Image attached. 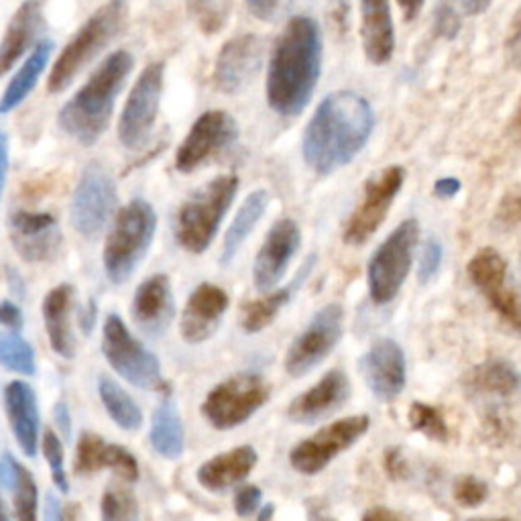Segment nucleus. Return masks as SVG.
Here are the masks:
<instances>
[{"label": "nucleus", "mask_w": 521, "mask_h": 521, "mask_svg": "<svg viewBox=\"0 0 521 521\" xmlns=\"http://www.w3.org/2000/svg\"><path fill=\"white\" fill-rule=\"evenodd\" d=\"M361 521H408L401 513L387 509V507H373L369 509Z\"/></svg>", "instance_id": "6e6d98bb"}, {"label": "nucleus", "mask_w": 521, "mask_h": 521, "mask_svg": "<svg viewBox=\"0 0 521 521\" xmlns=\"http://www.w3.org/2000/svg\"><path fill=\"white\" fill-rule=\"evenodd\" d=\"M300 245L302 233L296 220L281 218L271 226L253 265V281L261 294H269L283 279Z\"/></svg>", "instance_id": "a211bd4d"}, {"label": "nucleus", "mask_w": 521, "mask_h": 521, "mask_svg": "<svg viewBox=\"0 0 521 521\" xmlns=\"http://www.w3.org/2000/svg\"><path fill=\"white\" fill-rule=\"evenodd\" d=\"M460 17L456 13V9L452 5H442L438 7L436 11V17H434V31L444 37V39H454L460 31Z\"/></svg>", "instance_id": "a18cd8bd"}, {"label": "nucleus", "mask_w": 521, "mask_h": 521, "mask_svg": "<svg viewBox=\"0 0 521 521\" xmlns=\"http://www.w3.org/2000/svg\"><path fill=\"white\" fill-rule=\"evenodd\" d=\"M163 76V62L149 64L137 78L125 102L123 114L119 119V141L129 151L145 147L153 135L163 94Z\"/></svg>", "instance_id": "9b49d317"}, {"label": "nucleus", "mask_w": 521, "mask_h": 521, "mask_svg": "<svg viewBox=\"0 0 521 521\" xmlns=\"http://www.w3.org/2000/svg\"><path fill=\"white\" fill-rule=\"evenodd\" d=\"M51 51H53L51 41H41V43L35 45V49L29 53L25 64L13 76V80L5 88L3 96H0V114L13 112L15 108H19L29 98V94L35 90L43 70L49 64Z\"/></svg>", "instance_id": "2f4dec72"}, {"label": "nucleus", "mask_w": 521, "mask_h": 521, "mask_svg": "<svg viewBox=\"0 0 521 521\" xmlns=\"http://www.w3.org/2000/svg\"><path fill=\"white\" fill-rule=\"evenodd\" d=\"M0 367L25 377L37 373L33 346L19 332L9 330L0 334Z\"/></svg>", "instance_id": "c9c22d12"}, {"label": "nucleus", "mask_w": 521, "mask_h": 521, "mask_svg": "<svg viewBox=\"0 0 521 521\" xmlns=\"http://www.w3.org/2000/svg\"><path fill=\"white\" fill-rule=\"evenodd\" d=\"M102 521H139V503L135 495L123 487L104 491L100 501Z\"/></svg>", "instance_id": "58836bf2"}, {"label": "nucleus", "mask_w": 521, "mask_h": 521, "mask_svg": "<svg viewBox=\"0 0 521 521\" xmlns=\"http://www.w3.org/2000/svg\"><path fill=\"white\" fill-rule=\"evenodd\" d=\"M351 397V381L344 371L334 369L326 373L314 387L298 395L287 408V418L296 424H316L334 412Z\"/></svg>", "instance_id": "412c9836"}, {"label": "nucleus", "mask_w": 521, "mask_h": 521, "mask_svg": "<svg viewBox=\"0 0 521 521\" xmlns=\"http://www.w3.org/2000/svg\"><path fill=\"white\" fill-rule=\"evenodd\" d=\"M261 499H263V493H261L259 487H255V485H245V487H241V489L237 491V495H235V501H233L237 515H241V517L253 515V513L259 509Z\"/></svg>", "instance_id": "de8ad7c7"}, {"label": "nucleus", "mask_w": 521, "mask_h": 521, "mask_svg": "<svg viewBox=\"0 0 521 521\" xmlns=\"http://www.w3.org/2000/svg\"><path fill=\"white\" fill-rule=\"evenodd\" d=\"M385 469H387V475L395 481H401L408 477V460L403 458V452L393 446V448H387L385 452Z\"/></svg>", "instance_id": "8fccbe9b"}, {"label": "nucleus", "mask_w": 521, "mask_h": 521, "mask_svg": "<svg viewBox=\"0 0 521 521\" xmlns=\"http://www.w3.org/2000/svg\"><path fill=\"white\" fill-rule=\"evenodd\" d=\"M265 45L255 33H243L228 39L214 62V86L222 94H241L251 86L263 66Z\"/></svg>", "instance_id": "f3484780"}, {"label": "nucleus", "mask_w": 521, "mask_h": 521, "mask_svg": "<svg viewBox=\"0 0 521 521\" xmlns=\"http://www.w3.org/2000/svg\"><path fill=\"white\" fill-rule=\"evenodd\" d=\"M13 493V505L17 521H37L39 519V491L33 475L21 465L15 481L7 487Z\"/></svg>", "instance_id": "4c0bfd02"}, {"label": "nucleus", "mask_w": 521, "mask_h": 521, "mask_svg": "<svg viewBox=\"0 0 521 521\" xmlns=\"http://www.w3.org/2000/svg\"><path fill=\"white\" fill-rule=\"evenodd\" d=\"M102 355L125 381L147 391H169L159 359L137 340L123 318L108 314L102 326Z\"/></svg>", "instance_id": "0eeeda50"}, {"label": "nucleus", "mask_w": 521, "mask_h": 521, "mask_svg": "<svg viewBox=\"0 0 521 521\" xmlns=\"http://www.w3.org/2000/svg\"><path fill=\"white\" fill-rule=\"evenodd\" d=\"M239 139V125L226 110H206L178 147L176 169L192 173Z\"/></svg>", "instance_id": "2eb2a0df"}, {"label": "nucleus", "mask_w": 521, "mask_h": 521, "mask_svg": "<svg viewBox=\"0 0 521 521\" xmlns=\"http://www.w3.org/2000/svg\"><path fill=\"white\" fill-rule=\"evenodd\" d=\"M473 521H509V519H473Z\"/></svg>", "instance_id": "0e129e2a"}, {"label": "nucleus", "mask_w": 521, "mask_h": 521, "mask_svg": "<svg viewBox=\"0 0 521 521\" xmlns=\"http://www.w3.org/2000/svg\"><path fill=\"white\" fill-rule=\"evenodd\" d=\"M344 310L340 304H328L306 326V330L292 342L285 355V371L296 379L314 371L342 338Z\"/></svg>", "instance_id": "4468645a"}, {"label": "nucleus", "mask_w": 521, "mask_h": 521, "mask_svg": "<svg viewBox=\"0 0 521 521\" xmlns=\"http://www.w3.org/2000/svg\"><path fill=\"white\" fill-rule=\"evenodd\" d=\"M271 385L257 373H239L218 383L202 403V416L216 430H233L249 422L269 401Z\"/></svg>", "instance_id": "6e6552de"}, {"label": "nucleus", "mask_w": 521, "mask_h": 521, "mask_svg": "<svg viewBox=\"0 0 521 521\" xmlns=\"http://www.w3.org/2000/svg\"><path fill=\"white\" fill-rule=\"evenodd\" d=\"M9 235L15 251L27 263L53 261L62 247L60 224L47 212H15L9 220Z\"/></svg>", "instance_id": "6ab92c4d"}, {"label": "nucleus", "mask_w": 521, "mask_h": 521, "mask_svg": "<svg viewBox=\"0 0 521 521\" xmlns=\"http://www.w3.org/2000/svg\"><path fill=\"white\" fill-rule=\"evenodd\" d=\"M173 289L167 275H151L145 279L133 296L131 314L135 324L149 336H161L173 318Z\"/></svg>", "instance_id": "b1692460"}, {"label": "nucleus", "mask_w": 521, "mask_h": 521, "mask_svg": "<svg viewBox=\"0 0 521 521\" xmlns=\"http://www.w3.org/2000/svg\"><path fill=\"white\" fill-rule=\"evenodd\" d=\"M74 306L76 289L70 283L53 287L41 306L51 349L55 355H60L66 361H72L76 357V336L72 328Z\"/></svg>", "instance_id": "393cba45"}, {"label": "nucleus", "mask_w": 521, "mask_h": 521, "mask_svg": "<svg viewBox=\"0 0 521 521\" xmlns=\"http://www.w3.org/2000/svg\"><path fill=\"white\" fill-rule=\"evenodd\" d=\"M53 418H55L57 428H60V432L64 434V438H70L72 436V416H70V410H68L66 401L55 403Z\"/></svg>", "instance_id": "603ef678"}, {"label": "nucleus", "mask_w": 521, "mask_h": 521, "mask_svg": "<svg viewBox=\"0 0 521 521\" xmlns=\"http://www.w3.org/2000/svg\"><path fill=\"white\" fill-rule=\"evenodd\" d=\"M410 426L428 436L430 440H436V442H448L450 438V428L442 416L440 410H436L434 405H428V403H420L416 401L412 408H410Z\"/></svg>", "instance_id": "ea45409f"}, {"label": "nucleus", "mask_w": 521, "mask_h": 521, "mask_svg": "<svg viewBox=\"0 0 521 521\" xmlns=\"http://www.w3.org/2000/svg\"><path fill=\"white\" fill-rule=\"evenodd\" d=\"M440 263H442V245L436 239H428L424 243L422 257H420V269H418L420 283L424 285L430 283L438 275Z\"/></svg>", "instance_id": "37998d69"}, {"label": "nucleus", "mask_w": 521, "mask_h": 521, "mask_svg": "<svg viewBox=\"0 0 521 521\" xmlns=\"http://www.w3.org/2000/svg\"><path fill=\"white\" fill-rule=\"evenodd\" d=\"M424 3H426V0H397V5H399L401 15H403V21L405 23L414 21L422 13Z\"/></svg>", "instance_id": "13d9d810"}, {"label": "nucleus", "mask_w": 521, "mask_h": 521, "mask_svg": "<svg viewBox=\"0 0 521 521\" xmlns=\"http://www.w3.org/2000/svg\"><path fill=\"white\" fill-rule=\"evenodd\" d=\"M41 450H43V456H45L47 465H49L51 479H53L55 487L60 489L62 493H70V481H68V473H66V454H64L62 440L57 438L55 432L47 430L43 434Z\"/></svg>", "instance_id": "a19ab883"}, {"label": "nucleus", "mask_w": 521, "mask_h": 521, "mask_svg": "<svg viewBox=\"0 0 521 521\" xmlns=\"http://www.w3.org/2000/svg\"><path fill=\"white\" fill-rule=\"evenodd\" d=\"M0 521H11V517H9V511H7L5 503H3V499H0Z\"/></svg>", "instance_id": "680f3d73"}, {"label": "nucleus", "mask_w": 521, "mask_h": 521, "mask_svg": "<svg viewBox=\"0 0 521 521\" xmlns=\"http://www.w3.org/2000/svg\"><path fill=\"white\" fill-rule=\"evenodd\" d=\"M273 511H275V507L273 505H265L263 509H261V515H259V521H269L271 517H273Z\"/></svg>", "instance_id": "052dcab7"}, {"label": "nucleus", "mask_w": 521, "mask_h": 521, "mask_svg": "<svg viewBox=\"0 0 521 521\" xmlns=\"http://www.w3.org/2000/svg\"><path fill=\"white\" fill-rule=\"evenodd\" d=\"M230 298L222 287L214 283H200L186 302L180 332L188 344H200L214 336L218 330Z\"/></svg>", "instance_id": "4be33fe9"}, {"label": "nucleus", "mask_w": 521, "mask_h": 521, "mask_svg": "<svg viewBox=\"0 0 521 521\" xmlns=\"http://www.w3.org/2000/svg\"><path fill=\"white\" fill-rule=\"evenodd\" d=\"M312 265H314V257L308 259V263L302 267V271L298 273L296 281L289 283L287 287L283 289H277V292L261 298V300H255V302H249L243 310V328L249 332V334H257L261 330H265L275 318L277 314L281 312V308L292 300L294 292L300 287V283H304L306 275L312 271Z\"/></svg>", "instance_id": "72a5a7b5"}, {"label": "nucleus", "mask_w": 521, "mask_h": 521, "mask_svg": "<svg viewBox=\"0 0 521 521\" xmlns=\"http://www.w3.org/2000/svg\"><path fill=\"white\" fill-rule=\"evenodd\" d=\"M123 23V0H110L100 7L66 43L51 66L47 92L62 94L72 86L78 74L114 39Z\"/></svg>", "instance_id": "423d86ee"}, {"label": "nucleus", "mask_w": 521, "mask_h": 521, "mask_svg": "<svg viewBox=\"0 0 521 521\" xmlns=\"http://www.w3.org/2000/svg\"><path fill=\"white\" fill-rule=\"evenodd\" d=\"M489 5H491V0H460L462 11L471 15V17L483 15L489 9Z\"/></svg>", "instance_id": "bf43d9fd"}, {"label": "nucleus", "mask_w": 521, "mask_h": 521, "mask_svg": "<svg viewBox=\"0 0 521 521\" xmlns=\"http://www.w3.org/2000/svg\"><path fill=\"white\" fill-rule=\"evenodd\" d=\"M418 239L420 224L416 218H408L393 230L371 257L367 281L371 300L375 304H389L399 294L405 277L410 273Z\"/></svg>", "instance_id": "1a4fd4ad"}, {"label": "nucleus", "mask_w": 521, "mask_h": 521, "mask_svg": "<svg viewBox=\"0 0 521 521\" xmlns=\"http://www.w3.org/2000/svg\"><path fill=\"white\" fill-rule=\"evenodd\" d=\"M102 469H110L129 483L139 479V462L125 446L108 444L100 436L84 432L76 446L74 471L78 475H94Z\"/></svg>", "instance_id": "5701e85b"}, {"label": "nucleus", "mask_w": 521, "mask_h": 521, "mask_svg": "<svg viewBox=\"0 0 521 521\" xmlns=\"http://www.w3.org/2000/svg\"><path fill=\"white\" fill-rule=\"evenodd\" d=\"M245 5L255 19L263 23H271L285 11L289 0H245Z\"/></svg>", "instance_id": "49530a36"}, {"label": "nucleus", "mask_w": 521, "mask_h": 521, "mask_svg": "<svg viewBox=\"0 0 521 521\" xmlns=\"http://www.w3.org/2000/svg\"><path fill=\"white\" fill-rule=\"evenodd\" d=\"M375 129L371 104L357 92L340 90L328 94L310 119L302 153L318 176H330L349 165L369 143Z\"/></svg>", "instance_id": "f257e3e1"}, {"label": "nucleus", "mask_w": 521, "mask_h": 521, "mask_svg": "<svg viewBox=\"0 0 521 521\" xmlns=\"http://www.w3.org/2000/svg\"><path fill=\"white\" fill-rule=\"evenodd\" d=\"M369 426V416H351L336 420L314 436L302 440L289 452V465L302 475H318L336 456L355 446L369 432Z\"/></svg>", "instance_id": "ddd939ff"}, {"label": "nucleus", "mask_w": 521, "mask_h": 521, "mask_svg": "<svg viewBox=\"0 0 521 521\" xmlns=\"http://www.w3.org/2000/svg\"><path fill=\"white\" fill-rule=\"evenodd\" d=\"M0 326H5L13 332H19L23 328V312L15 302H0Z\"/></svg>", "instance_id": "3c124183"}, {"label": "nucleus", "mask_w": 521, "mask_h": 521, "mask_svg": "<svg viewBox=\"0 0 521 521\" xmlns=\"http://www.w3.org/2000/svg\"><path fill=\"white\" fill-rule=\"evenodd\" d=\"M135 66L133 55L125 49L110 53L94 70L88 82L60 110L62 131L84 147L94 145L112 119L114 104Z\"/></svg>", "instance_id": "7ed1b4c3"}, {"label": "nucleus", "mask_w": 521, "mask_h": 521, "mask_svg": "<svg viewBox=\"0 0 521 521\" xmlns=\"http://www.w3.org/2000/svg\"><path fill=\"white\" fill-rule=\"evenodd\" d=\"M267 206H269V194L265 190H257L245 198L233 224H230L226 230L224 247H222V255H220L222 265H228L237 257V253L241 251V247L245 245V241L249 239L255 226L263 218Z\"/></svg>", "instance_id": "473e14b6"}, {"label": "nucleus", "mask_w": 521, "mask_h": 521, "mask_svg": "<svg viewBox=\"0 0 521 521\" xmlns=\"http://www.w3.org/2000/svg\"><path fill=\"white\" fill-rule=\"evenodd\" d=\"M517 125H519V131H521V102H519V114H517Z\"/></svg>", "instance_id": "e2e57ef3"}, {"label": "nucleus", "mask_w": 521, "mask_h": 521, "mask_svg": "<svg viewBox=\"0 0 521 521\" xmlns=\"http://www.w3.org/2000/svg\"><path fill=\"white\" fill-rule=\"evenodd\" d=\"M43 521H68L64 505L60 503V499H57L53 493H47V497H45Z\"/></svg>", "instance_id": "864d4df0"}, {"label": "nucleus", "mask_w": 521, "mask_h": 521, "mask_svg": "<svg viewBox=\"0 0 521 521\" xmlns=\"http://www.w3.org/2000/svg\"><path fill=\"white\" fill-rule=\"evenodd\" d=\"M98 393L110 420L127 432H135L143 424V412L135 399L114 379L100 375Z\"/></svg>", "instance_id": "f704fd0d"}, {"label": "nucleus", "mask_w": 521, "mask_h": 521, "mask_svg": "<svg viewBox=\"0 0 521 521\" xmlns=\"http://www.w3.org/2000/svg\"><path fill=\"white\" fill-rule=\"evenodd\" d=\"M452 497L458 505L467 507V509H475L487 501L489 485L479 477L462 475L452 485Z\"/></svg>", "instance_id": "79ce46f5"}, {"label": "nucleus", "mask_w": 521, "mask_h": 521, "mask_svg": "<svg viewBox=\"0 0 521 521\" xmlns=\"http://www.w3.org/2000/svg\"><path fill=\"white\" fill-rule=\"evenodd\" d=\"M495 220L503 228L521 226V192H511L501 200L497 214H495Z\"/></svg>", "instance_id": "c03bdc74"}, {"label": "nucleus", "mask_w": 521, "mask_h": 521, "mask_svg": "<svg viewBox=\"0 0 521 521\" xmlns=\"http://www.w3.org/2000/svg\"><path fill=\"white\" fill-rule=\"evenodd\" d=\"M471 281L491 304L495 314L521 334V298L507 285V261L495 249H481L467 265Z\"/></svg>", "instance_id": "dca6fc26"}, {"label": "nucleus", "mask_w": 521, "mask_h": 521, "mask_svg": "<svg viewBox=\"0 0 521 521\" xmlns=\"http://www.w3.org/2000/svg\"><path fill=\"white\" fill-rule=\"evenodd\" d=\"M465 387L473 395L505 399L519 391L521 375L509 361L493 359L473 367L465 377Z\"/></svg>", "instance_id": "c756f323"}, {"label": "nucleus", "mask_w": 521, "mask_h": 521, "mask_svg": "<svg viewBox=\"0 0 521 521\" xmlns=\"http://www.w3.org/2000/svg\"><path fill=\"white\" fill-rule=\"evenodd\" d=\"M259 454L253 446H239L216 454L196 471L198 483L210 493H224L241 485L257 467Z\"/></svg>", "instance_id": "bb28decb"}, {"label": "nucleus", "mask_w": 521, "mask_h": 521, "mask_svg": "<svg viewBox=\"0 0 521 521\" xmlns=\"http://www.w3.org/2000/svg\"><path fill=\"white\" fill-rule=\"evenodd\" d=\"M505 51H507L509 64L515 68H521V13L515 17V21L509 29V37L505 41Z\"/></svg>", "instance_id": "09e8293b"}, {"label": "nucleus", "mask_w": 521, "mask_h": 521, "mask_svg": "<svg viewBox=\"0 0 521 521\" xmlns=\"http://www.w3.org/2000/svg\"><path fill=\"white\" fill-rule=\"evenodd\" d=\"M188 11L202 33L214 35L226 27L233 0H188Z\"/></svg>", "instance_id": "e433bc0d"}, {"label": "nucleus", "mask_w": 521, "mask_h": 521, "mask_svg": "<svg viewBox=\"0 0 521 521\" xmlns=\"http://www.w3.org/2000/svg\"><path fill=\"white\" fill-rule=\"evenodd\" d=\"M7 171H9V137L5 133H0V198H3L5 192Z\"/></svg>", "instance_id": "5fc2aeb1"}, {"label": "nucleus", "mask_w": 521, "mask_h": 521, "mask_svg": "<svg viewBox=\"0 0 521 521\" xmlns=\"http://www.w3.org/2000/svg\"><path fill=\"white\" fill-rule=\"evenodd\" d=\"M361 39L373 66L387 64L395 51V25L389 0H361Z\"/></svg>", "instance_id": "cd10ccee"}, {"label": "nucleus", "mask_w": 521, "mask_h": 521, "mask_svg": "<svg viewBox=\"0 0 521 521\" xmlns=\"http://www.w3.org/2000/svg\"><path fill=\"white\" fill-rule=\"evenodd\" d=\"M157 228V214L147 200H131L114 218L106 237L102 265L112 283H125L145 259Z\"/></svg>", "instance_id": "20e7f679"}, {"label": "nucleus", "mask_w": 521, "mask_h": 521, "mask_svg": "<svg viewBox=\"0 0 521 521\" xmlns=\"http://www.w3.org/2000/svg\"><path fill=\"white\" fill-rule=\"evenodd\" d=\"M43 29V7L39 0H25L15 11L0 41V78L17 66Z\"/></svg>", "instance_id": "c85d7f7f"}, {"label": "nucleus", "mask_w": 521, "mask_h": 521, "mask_svg": "<svg viewBox=\"0 0 521 521\" xmlns=\"http://www.w3.org/2000/svg\"><path fill=\"white\" fill-rule=\"evenodd\" d=\"M239 178L233 173L218 176L198 188L180 208L176 220V237L184 251L202 255L214 243L218 228L235 202Z\"/></svg>", "instance_id": "39448f33"}, {"label": "nucleus", "mask_w": 521, "mask_h": 521, "mask_svg": "<svg viewBox=\"0 0 521 521\" xmlns=\"http://www.w3.org/2000/svg\"><path fill=\"white\" fill-rule=\"evenodd\" d=\"M149 440L153 450L167 458L178 460L186 448V430L178 412V405L171 399L161 401L151 418V432Z\"/></svg>", "instance_id": "7c9ffc66"}, {"label": "nucleus", "mask_w": 521, "mask_h": 521, "mask_svg": "<svg viewBox=\"0 0 521 521\" xmlns=\"http://www.w3.org/2000/svg\"><path fill=\"white\" fill-rule=\"evenodd\" d=\"M458 192H460V180H456V178H442L434 184V194L438 198L448 200V198H454Z\"/></svg>", "instance_id": "4d7b16f0"}, {"label": "nucleus", "mask_w": 521, "mask_h": 521, "mask_svg": "<svg viewBox=\"0 0 521 521\" xmlns=\"http://www.w3.org/2000/svg\"><path fill=\"white\" fill-rule=\"evenodd\" d=\"M119 204L117 182L100 163H90L82 171L72 196V224L86 239L100 235Z\"/></svg>", "instance_id": "9d476101"}, {"label": "nucleus", "mask_w": 521, "mask_h": 521, "mask_svg": "<svg viewBox=\"0 0 521 521\" xmlns=\"http://www.w3.org/2000/svg\"><path fill=\"white\" fill-rule=\"evenodd\" d=\"M359 367L367 387L377 399L393 401L401 395L408 377H405V355L395 340L383 338L375 342L363 355Z\"/></svg>", "instance_id": "aec40b11"}, {"label": "nucleus", "mask_w": 521, "mask_h": 521, "mask_svg": "<svg viewBox=\"0 0 521 521\" xmlns=\"http://www.w3.org/2000/svg\"><path fill=\"white\" fill-rule=\"evenodd\" d=\"M405 182V169L399 165H389L365 182L363 200L351 214L344 226L346 245H365L385 222L391 204L395 202L401 186Z\"/></svg>", "instance_id": "f8f14e48"}, {"label": "nucleus", "mask_w": 521, "mask_h": 521, "mask_svg": "<svg viewBox=\"0 0 521 521\" xmlns=\"http://www.w3.org/2000/svg\"><path fill=\"white\" fill-rule=\"evenodd\" d=\"M322 72V33L312 17L289 19L267 70V104L279 117H298L310 104Z\"/></svg>", "instance_id": "f03ea898"}, {"label": "nucleus", "mask_w": 521, "mask_h": 521, "mask_svg": "<svg viewBox=\"0 0 521 521\" xmlns=\"http://www.w3.org/2000/svg\"><path fill=\"white\" fill-rule=\"evenodd\" d=\"M5 410L19 448L33 458L39 448L41 430L35 389L25 381H11L5 387Z\"/></svg>", "instance_id": "a878e982"}]
</instances>
